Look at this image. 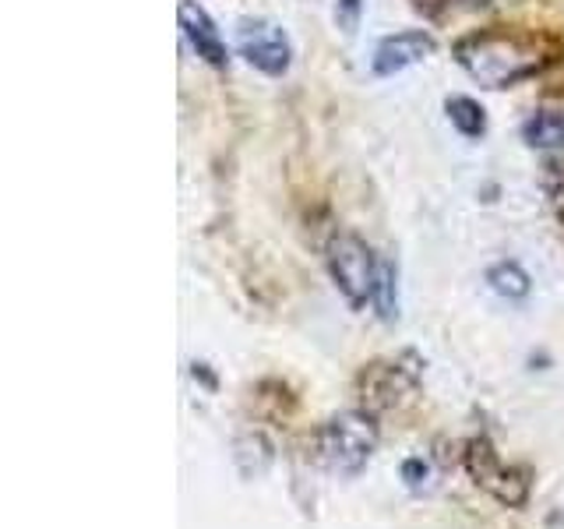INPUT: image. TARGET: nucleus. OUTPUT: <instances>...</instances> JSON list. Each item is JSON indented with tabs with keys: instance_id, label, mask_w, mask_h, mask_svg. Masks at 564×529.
Segmentation results:
<instances>
[{
	"instance_id": "obj_12",
	"label": "nucleus",
	"mask_w": 564,
	"mask_h": 529,
	"mask_svg": "<svg viewBox=\"0 0 564 529\" xmlns=\"http://www.w3.org/2000/svg\"><path fill=\"white\" fill-rule=\"evenodd\" d=\"M335 18L346 32H352L360 22V0H335Z\"/></svg>"
},
{
	"instance_id": "obj_2",
	"label": "nucleus",
	"mask_w": 564,
	"mask_h": 529,
	"mask_svg": "<svg viewBox=\"0 0 564 529\" xmlns=\"http://www.w3.org/2000/svg\"><path fill=\"white\" fill-rule=\"evenodd\" d=\"M378 449V428L367 413H343L317 434V452L332 473L357 476Z\"/></svg>"
},
{
	"instance_id": "obj_1",
	"label": "nucleus",
	"mask_w": 564,
	"mask_h": 529,
	"mask_svg": "<svg viewBox=\"0 0 564 529\" xmlns=\"http://www.w3.org/2000/svg\"><path fill=\"white\" fill-rule=\"evenodd\" d=\"M455 57L487 88L516 85L540 67V53L533 43L516 40V35H498V32L469 35V40L455 46Z\"/></svg>"
},
{
	"instance_id": "obj_4",
	"label": "nucleus",
	"mask_w": 564,
	"mask_h": 529,
	"mask_svg": "<svg viewBox=\"0 0 564 529\" xmlns=\"http://www.w3.org/2000/svg\"><path fill=\"white\" fill-rule=\"evenodd\" d=\"M240 53L247 64L264 71V75H286L290 71V40L275 22H264V18H251V22L240 25Z\"/></svg>"
},
{
	"instance_id": "obj_5",
	"label": "nucleus",
	"mask_w": 564,
	"mask_h": 529,
	"mask_svg": "<svg viewBox=\"0 0 564 529\" xmlns=\"http://www.w3.org/2000/svg\"><path fill=\"white\" fill-rule=\"evenodd\" d=\"M466 463H469V473L476 476V484H484L494 498H501L508 505H522L525 498L519 490H511V481H525L522 473H516L511 466H505L498 452H494L487 441H473L469 452H466Z\"/></svg>"
},
{
	"instance_id": "obj_7",
	"label": "nucleus",
	"mask_w": 564,
	"mask_h": 529,
	"mask_svg": "<svg viewBox=\"0 0 564 529\" xmlns=\"http://www.w3.org/2000/svg\"><path fill=\"white\" fill-rule=\"evenodd\" d=\"M181 29L187 35V43L194 46V53L212 64V67H226V43L216 29V22L205 14V8H198L194 0H181Z\"/></svg>"
},
{
	"instance_id": "obj_6",
	"label": "nucleus",
	"mask_w": 564,
	"mask_h": 529,
	"mask_svg": "<svg viewBox=\"0 0 564 529\" xmlns=\"http://www.w3.org/2000/svg\"><path fill=\"white\" fill-rule=\"evenodd\" d=\"M434 53V40L427 32H399L388 35V40L375 50V75L388 78L399 75V71L413 67L420 61H427Z\"/></svg>"
},
{
	"instance_id": "obj_3",
	"label": "nucleus",
	"mask_w": 564,
	"mask_h": 529,
	"mask_svg": "<svg viewBox=\"0 0 564 529\" xmlns=\"http://www.w3.org/2000/svg\"><path fill=\"white\" fill-rule=\"evenodd\" d=\"M378 269L381 261H375L370 247L357 237H332L328 244V272L335 279V287L343 290V296L352 307H367V300H375L378 293Z\"/></svg>"
},
{
	"instance_id": "obj_9",
	"label": "nucleus",
	"mask_w": 564,
	"mask_h": 529,
	"mask_svg": "<svg viewBox=\"0 0 564 529\" xmlns=\"http://www.w3.org/2000/svg\"><path fill=\"white\" fill-rule=\"evenodd\" d=\"M487 282L494 293H501L508 300H522L529 293V276L519 269L516 261H505V264H494V269L487 272Z\"/></svg>"
},
{
	"instance_id": "obj_8",
	"label": "nucleus",
	"mask_w": 564,
	"mask_h": 529,
	"mask_svg": "<svg viewBox=\"0 0 564 529\" xmlns=\"http://www.w3.org/2000/svg\"><path fill=\"white\" fill-rule=\"evenodd\" d=\"M522 138L540 152H564V110H540L522 123Z\"/></svg>"
},
{
	"instance_id": "obj_10",
	"label": "nucleus",
	"mask_w": 564,
	"mask_h": 529,
	"mask_svg": "<svg viewBox=\"0 0 564 529\" xmlns=\"http://www.w3.org/2000/svg\"><path fill=\"white\" fill-rule=\"evenodd\" d=\"M448 120L455 123V131H458V134H466V138H480L484 128H487L484 110H480V106H476L473 99H466V96L448 99Z\"/></svg>"
},
{
	"instance_id": "obj_11",
	"label": "nucleus",
	"mask_w": 564,
	"mask_h": 529,
	"mask_svg": "<svg viewBox=\"0 0 564 529\" xmlns=\"http://www.w3.org/2000/svg\"><path fill=\"white\" fill-rule=\"evenodd\" d=\"M375 304H378V314L384 317V322H392V317L399 314V287H395V264L392 261H381V269H378Z\"/></svg>"
}]
</instances>
